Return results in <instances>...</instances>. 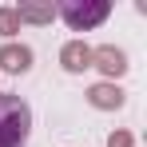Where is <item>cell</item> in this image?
Listing matches in <instances>:
<instances>
[{"instance_id":"cell-7","label":"cell","mask_w":147,"mask_h":147,"mask_svg":"<svg viewBox=\"0 0 147 147\" xmlns=\"http://www.w3.org/2000/svg\"><path fill=\"white\" fill-rule=\"evenodd\" d=\"M12 12H16V20H28V24H48L52 16H56L52 4H20V8H12Z\"/></svg>"},{"instance_id":"cell-3","label":"cell","mask_w":147,"mask_h":147,"mask_svg":"<svg viewBox=\"0 0 147 147\" xmlns=\"http://www.w3.org/2000/svg\"><path fill=\"white\" fill-rule=\"evenodd\" d=\"M0 68L12 76H20L32 68V48H24V44H4L0 48Z\"/></svg>"},{"instance_id":"cell-2","label":"cell","mask_w":147,"mask_h":147,"mask_svg":"<svg viewBox=\"0 0 147 147\" xmlns=\"http://www.w3.org/2000/svg\"><path fill=\"white\" fill-rule=\"evenodd\" d=\"M56 12L68 20L72 32H88V28H96V24L107 20L111 4H107V0H60V4H56Z\"/></svg>"},{"instance_id":"cell-4","label":"cell","mask_w":147,"mask_h":147,"mask_svg":"<svg viewBox=\"0 0 147 147\" xmlns=\"http://www.w3.org/2000/svg\"><path fill=\"white\" fill-rule=\"evenodd\" d=\"M60 64H64L68 72H84V68H92V48H88L84 40H68L64 52H60Z\"/></svg>"},{"instance_id":"cell-9","label":"cell","mask_w":147,"mask_h":147,"mask_svg":"<svg viewBox=\"0 0 147 147\" xmlns=\"http://www.w3.org/2000/svg\"><path fill=\"white\" fill-rule=\"evenodd\" d=\"M107 147H131V135L127 131H111L107 135Z\"/></svg>"},{"instance_id":"cell-5","label":"cell","mask_w":147,"mask_h":147,"mask_svg":"<svg viewBox=\"0 0 147 147\" xmlns=\"http://www.w3.org/2000/svg\"><path fill=\"white\" fill-rule=\"evenodd\" d=\"M88 103L99 111H115V107H123V92L115 84H96V88H88Z\"/></svg>"},{"instance_id":"cell-1","label":"cell","mask_w":147,"mask_h":147,"mask_svg":"<svg viewBox=\"0 0 147 147\" xmlns=\"http://www.w3.org/2000/svg\"><path fill=\"white\" fill-rule=\"evenodd\" d=\"M32 131V111L20 96H0V147H24Z\"/></svg>"},{"instance_id":"cell-8","label":"cell","mask_w":147,"mask_h":147,"mask_svg":"<svg viewBox=\"0 0 147 147\" xmlns=\"http://www.w3.org/2000/svg\"><path fill=\"white\" fill-rule=\"evenodd\" d=\"M0 32H4V36H16V32H20V20H16L12 8H0Z\"/></svg>"},{"instance_id":"cell-6","label":"cell","mask_w":147,"mask_h":147,"mask_svg":"<svg viewBox=\"0 0 147 147\" xmlns=\"http://www.w3.org/2000/svg\"><path fill=\"white\" fill-rule=\"evenodd\" d=\"M92 64L103 68L107 76H123V72H127V56H123L119 48H111V44H103V48L92 52Z\"/></svg>"}]
</instances>
